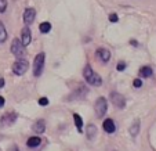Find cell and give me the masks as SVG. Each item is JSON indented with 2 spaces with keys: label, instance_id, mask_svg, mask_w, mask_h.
Returning a JSON list of instances; mask_svg holds the SVG:
<instances>
[{
  "label": "cell",
  "instance_id": "obj_1",
  "mask_svg": "<svg viewBox=\"0 0 156 151\" xmlns=\"http://www.w3.org/2000/svg\"><path fill=\"white\" fill-rule=\"evenodd\" d=\"M83 76H84L86 82H87L90 86H95V87H98V86L102 85V78H101L95 71H93V68L90 65H87L84 68V71H83Z\"/></svg>",
  "mask_w": 156,
  "mask_h": 151
},
{
  "label": "cell",
  "instance_id": "obj_2",
  "mask_svg": "<svg viewBox=\"0 0 156 151\" xmlns=\"http://www.w3.org/2000/svg\"><path fill=\"white\" fill-rule=\"evenodd\" d=\"M44 61H46V54L44 53H39L35 57V61H33V76H40L43 74Z\"/></svg>",
  "mask_w": 156,
  "mask_h": 151
},
{
  "label": "cell",
  "instance_id": "obj_3",
  "mask_svg": "<svg viewBox=\"0 0 156 151\" xmlns=\"http://www.w3.org/2000/svg\"><path fill=\"white\" fill-rule=\"evenodd\" d=\"M94 111H95V115L98 118L104 116L108 111V101H106L105 97H98L95 100V104H94Z\"/></svg>",
  "mask_w": 156,
  "mask_h": 151
},
{
  "label": "cell",
  "instance_id": "obj_4",
  "mask_svg": "<svg viewBox=\"0 0 156 151\" xmlns=\"http://www.w3.org/2000/svg\"><path fill=\"white\" fill-rule=\"evenodd\" d=\"M28 67H29V62H28L27 60L18 58L17 61L12 64V72H14L15 75H18V76H21V75H24L25 72L28 71Z\"/></svg>",
  "mask_w": 156,
  "mask_h": 151
},
{
  "label": "cell",
  "instance_id": "obj_5",
  "mask_svg": "<svg viewBox=\"0 0 156 151\" xmlns=\"http://www.w3.org/2000/svg\"><path fill=\"white\" fill-rule=\"evenodd\" d=\"M11 53L14 54L17 58H22L25 54V46L21 43V40L18 39H14L11 43Z\"/></svg>",
  "mask_w": 156,
  "mask_h": 151
},
{
  "label": "cell",
  "instance_id": "obj_6",
  "mask_svg": "<svg viewBox=\"0 0 156 151\" xmlns=\"http://www.w3.org/2000/svg\"><path fill=\"white\" fill-rule=\"evenodd\" d=\"M17 118H18V115L15 112H6L2 118H0V125L4 127H9L17 121Z\"/></svg>",
  "mask_w": 156,
  "mask_h": 151
},
{
  "label": "cell",
  "instance_id": "obj_7",
  "mask_svg": "<svg viewBox=\"0 0 156 151\" xmlns=\"http://www.w3.org/2000/svg\"><path fill=\"white\" fill-rule=\"evenodd\" d=\"M111 101H112V104L116 107V108H124V105H126V100H124V97L122 94H119V93H116V92L111 93Z\"/></svg>",
  "mask_w": 156,
  "mask_h": 151
},
{
  "label": "cell",
  "instance_id": "obj_8",
  "mask_svg": "<svg viewBox=\"0 0 156 151\" xmlns=\"http://www.w3.org/2000/svg\"><path fill=\"white\" fill-rule=\"evenodd\" d=\"M95 56H97V58L101 60L102 62H108L109 60H111V51L105 47H100V49H97Z\"/></svg>",
  "mask_w": 156,
  "mask_h": 151
},
{
  "label": "cell",
  "instance_id": "obj_9",
  "mask_svg": "<svg viewBox=\"0 0 156 151\" xmlns=\"http://www.w3.org/2000/svg\"><path fill=\"white\" fill-rule=\"evenodd\" d=\"M32 42V35H30V29L28 27L22 28V31H21V43L24 46H28Z\"/></svg>",
  "mask_w": 156,
  "mask_h": 151
},
{
  "label": "cell",
  "instance_id": "obj_10",
  "mask_svg": "<svg viewBox=\"0 0 156 151\" xmlns=\"http://www.w3.org/2000/svg\"><path fill=\"white\" fill-rule=\"evenodd\" d=\"M102 127H104V131H105L106 133H109V134L115 133V131H116L115 121H113V119H111V118L105 119V121H104V123H102Z\"/></svg>",
  "mask_w": 156,
  "mask_h": 151
},
{
  "label": "cell",
  "instance_id": "obj_11",
  "mask_svg": "<svg viewBox=\"0 0 156 151\" xmlns=\"http://www.w3.org/2000/svg\"><path fill=\"white\" fill-rule=\"evenodd\" d=\"M35 17H36V11L33 9H27L24 11V22L27 25L32 24L33 21H35Z\"/></svg>",
  "mask_w": 156,
  "mask_h": 151
},
{
  "label": "cell",
  "instance_id": "obj_12",
  "mask_svg": "<svg viewBox=\"0 0 156 151\" xmlns=\"http://www.w3.org/2000/svg\"><path fill=\"white\" fill-rule=\"evenodd\" d=\"M33 131L36 132V133H39V134H41L44 131H46V121L44 119H37V121L33 123Z\"/></svg>",
  "mask_w": 156,
  "mask_h": 151
},
{
  "label": "cell",
  "instance_id": "obj_13",
  "mask_svg": "<svg viewBox=\"0 0 156 151\" xmlns=\"http://www.w3.org/2000/svg\"><path fill=\"white\" fill-rule=\"evenodd\" d=\"M140 119H136V121L133 122V125L131 126H130V134H131V137H136L137 134L140 133Z\"/></svg>",
  "mask_w": 156,
  "mask_h": 151
},
{
  "label": "cell",
  "instance_id": "obj_14",
  "mask_svg": "<svg viewBox=\"0 0 156 151\" xmlns=\"http://www.w3.org/2000/svg\"><path fill=\"white\" fill-rule=\"evenodd\" d=\"M40 143H41L40 137H39V136H33V137H29V139H28L27 145L29 148H36L37 145H40Z\"/></svg>",
  "mask_w": 156,
  "mask_h": 151
},
{
  "label": "cell",
  "instance_id": "obj_15",
  "mask_svg": "<svg viewBox=\"0 0 156 151\" xmlns=\"http://www.w3.org/2000/svg\"><path fill=\"white\" fill-rule=\"evenodd\" d=\"M73 121H75V126H76V129L79 131V133H82L83 132V119H82V116H80L79 114H73Z\"/></svg>",
  "mask_w": 156,
  "mask_h": 151
},
{
  "label": "cell",
  "instance_id": "obj_16",
  "mask_svg": "<svg viewBox=\"0 0 156 151\" xmlns=\"http://www.w3.org/2000/svg\"><path fill=\"white\" fill-rule=\"evenodd\" d=\"M152 74H153V71H152V68L151 67H142L141 69H140V76L141 78H151L152 76Z\"/></svg>",
  "mask_w": 156,
  "mask_h": 151
},
{
  "label": "cell",
  "instance_id": "obj_17",
  "mask_svg": "<svg viewBox=\"0 0 156 151\" xmlns=\"http://www.w3.org/2000/svg\"><path fill=\"white\" fill-rule=\"evenodd\" d=\"M97 136V126L95 125H88V127H87V137L90 140H93L94 137Z\"/></svg>",
  "mask_w": 156,
  "mask_h": 151
},
{
  "label": "cell",
  "instance_id": "obj_18",
  "mask_svg": "<svg viewBox=\"0 0 156 151\" xmlns=\"http://www.w3.org/2000/svg\"><path fill=\"white\" fill-rule=\"evenodd\" d=\"M6 39H7V31H6V28H4L3 22L0 21V43L6 42Z\"/></svg>",
  "mask_w": 156,
  "mask_h": 151
},
{
  "label": "cell",
  "instance_id": "obj_19",
  "mask_svg": "<svg viewBox=\"0 0 156 151\" xmlns=\"http://www.w3.org/2000/svg\"><path fill=\"white\" fill-rule=\"evenodd\" d=\"M39 31L41 33H48L51 31V24L50 22H41L40 27H39Z\"/></svg>",
  "mask_w": 156,
  "mask_h": 151
},
{
  "label": "cell",
  "instance_id": "obj_20",
  "mask_svg": "<svg viewBox=\"0 0 156 151\" xmlns=\"http://www.w3.org/2000/svg\"><path fill=\"white\" fill-rule=\"evenodd\" d=\"M7 9V0H0V13H4Z\"/></svg>",
  "mask_w": 156,
  "mask_h": 151
},
{
  "label": "cell",
  "instance_id": "obj_21",
  "mask_svg": "<svg viewBox=\"0 0 156 151\" xmlns=\"http://www.w3.org/2000/svg\"><path fill=\"white\" fill-rule=\"evenodd\" d=\"M126 62H123V61H120V62H119V64H118V67H116V69H118V71L119 72H123L124 71V69H126Z\"/></svg>",
  "mask_w": 156,
  "mask_h": 151
},
{
  "label": "cell",
  "instance_id": "obj_22",
  "mask_svg": "<svg viewBox=\"0 0 156 151\" xmlns=\"http://www.w3.org/2000/svg\"><path fill=\"white\" fill-rule=\"evenodd\" d=\"M39 104H40L41 107L48 105V98H47V97H41V98H39Z\"/></svg>",
  "mask_w": 156,
  "mask_h": 151
},
{
  "label": "cell",
  "instance_id": "obj_23",
  "mask_svg": "<svg viewBox=\"0 0 156 151\" xmlns=\"http://www.w3.org/2000/svg\"><path fill=\"white\" fill-rule=\"evenodd\" d=\"M109 21H111V22H118V21H119L118 14H115V13H112V14H109Z\"/></svg>",
  "mask_w": 156,
  "mask_h": 151
},
{
  "label": "cell",
  "instance_id": "obj_24",
  "mask_svg": "<svg viewBox=\"0 0 156 151\" xmlns=\"http://www.w3.org/2000/svg\"><path fill=\"white\" fill-rule=\"evenodd\" d=\"M133 85H134V87H141V86H142V80L141 79H134V80H133Z\"/></svg>",
  "mask_w": 156,
  "mask_h": 151
},
{
  "label": "cell",
  "instance_id": "obj_25",
  "mask_svg": "<svg viewBox=\"0 0 156 151\" xmlns=\"http://www.w3.org/2000/svg\"><path fill=\"white\" fill-rule=\"evenodd\" d=\"M4 103H6V100H4V97H2V96H0V108H2V107L4 105Z\"/></svg>",
  "mask_w": 156,
  "mask_h": 151
},
{
  "label": "cell",
  "instance_id": "obj_26",
  "mask_svg": "<svg viewBox=\"0 0 156 151\" xmlns=\"http://www.w3.org/2000/svg\"><path fill=\"white\" fill-rule=\"evenodd\" d=\"M4 85H6V82H4V79H3V78H0V87H3Z\"/></svg>",
  "mask_w": 156,
  "mask_h": 151
},
{
  "label": "cell",
  "instance_id": "obj_27",
  "mask_svg": "<svg viewBox=\"0 0 156 151\" xmlns=\"http://www.w3.org/2000/svg\"><path fill=\"white\" fill-rule=\"evenodd\" d=\"M11 151H18V147H17V145H14V147H12V150Z\"/></svg>",
  "mask_w": 156,
  "mask_h": 151
}]
</instances>
